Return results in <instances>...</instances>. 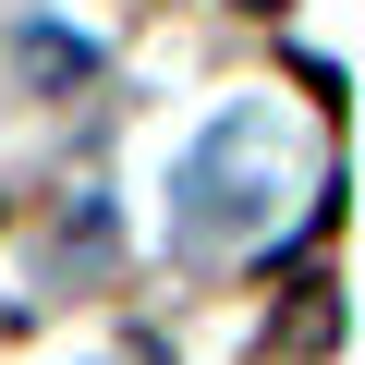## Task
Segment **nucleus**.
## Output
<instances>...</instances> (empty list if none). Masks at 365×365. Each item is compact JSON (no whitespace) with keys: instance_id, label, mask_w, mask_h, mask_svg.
Instances as JSON below:
<instances>
[{"instance_id":"obj_1","label":"nucleus","mask_w":365,"mask_h":365,"mask_svg":"<svg viewBox=\"0 0 365 365\" xmlns=\"http://www.w3.org/2000/svg\"><path fill=\"white\" fill-rule=\"evenodd\" d=\"M25 73H37V86H86V73H98V49H86V37H61V25H25Z\"/></svg>"},{"instance_id":"obj_2","label":"nucleus","mask_w":365,"mask_h":365,"mask_svg":"<svg viewBox=\"0 0 365 365\" xmlns=\"http://www.w3.org/2000/svg\"><path fill=\"white\" fill-rule=\"evenodd\" d=\"M244 13H280V0H244Z\"/></svg>"}]
</instances>
